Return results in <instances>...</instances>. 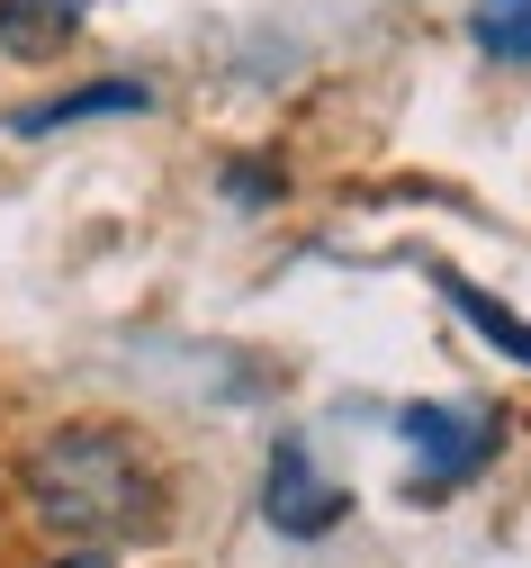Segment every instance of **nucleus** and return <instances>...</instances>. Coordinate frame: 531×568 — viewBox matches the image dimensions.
<instances>
[{"instance_id": "nucleus-1", "label": "nucleus", "mask_w": 531, "mask_h": 568, "mask_svg": "<svg viewBox=\"0 0 531 568\" xmlns=\"http://www.w3.org/2000/svg\"><path fill=\"white\" fill-rule=\"evenodd\" d=\"M28 506L45 532L72 541H126L154 524V469L118 424H63L28 469Z\"/></svg>"}, {"instance_id": "nucleus-2", "label": "nucleus", "mask_w": 531, "mask_h": 568, "mask_svg": "<svg viewBox=\"0 0 531 568\" xmlns=\"http://www.w3.org/2000/svg\"><path fill=\"white\" fill-rule=\"evenodd\" d=\"M397 434L415 443V506H441L450 487H469L496 460V415L487 406H406Z\"/></svg>"}, {"instance_id": "nucleus-3", "label": "nucleus", "mask_w": 531, "mask_h": 568, "mask_svg": "<svg viewBox=\"0 0 531 568\" xmlns=\"http://www.w3.org/2000/svg\"><path fill=\"white\" fill-rule=\"evenodd\" d=\"M262 515H270V532H288V541H316V532H334L343 515H351V496L334 487V478H316V460H307V443H279L270 452V478H262Z\"/></svg>"}, {"instance_id": "nucleus-4", "label": "nucleus", "mask_w": 531, "mask_h": 568, "mask_svg": "<svg viewBox=\"0 0 531 568\" xmlns=\"http://www.w3.org/2000/svg\"><path fill=\"white\" fill-rule=\"evenodd\" d=\"M144 109H154L144 82H82V91H63V100H45V109H19L10 126H19V135H54V126H82V118H144Z\"/></svg>"}, {"instance_id": "nucleus-5", "label": "nucleus", "mask_w": 531, "mask_h": 568, "mask_svg": "<svg viewBox=\"0 0 531 568\" xmlns=\"http://www.w3.org/2000/svg\"><path fill=\"white\" fill-rule=\"evenodd\" d=\"M100 0H0V45L10 54H63Z\"/></svg>"}, {"instance_id": "nucleus-6", "label": "nucleus", "mask_w": 531, "mask_h": 568, "mask_svg": "<svg viewBox=\"0 0 531 568\" xmlns=\"http://www.w3.org/2000/svg\"><path fill=\"white\" fill-rule=\"evenodd\" d=\"M432 280H441V298L460 307V316H469V325H478V334H487L496 352H513V362H531V316H513L504 298H487L478 280H460V271H432Z\"/></svg>"}, {"instance_id": "nucleus-7", "label": "nucleus", "mask_w": 531, "mask_h": 568, "mask_svg": "<svg viewBox=\"0 0 531 568\" xmlns=\"http://www.w3.org/2000/svg\"><path fill=\"white\" fill-rule=\"evenodd\" d=\"M469 37H478L487 63H531V0H478Z\"/></svg>"}, {"instance_id": "nucleus-8", "label": "nucleus", "mask_w": 531, "mask_h": 568, "mask_svg": "<svg viewBox=\"0 0 531 568\" xmlns=\"http://www.w3.org/2000/svg\"><path fill=\"white\" fill-rule=\"evenodd\" d=\"M225 190H235V199H270L279 181H270V172H253V163H235V172H225Z\"/></svg>"}, {"instance_id": "nucleus-9", "label": "nucleus", "mask_w": 531, "mask_h": 568, "mask_svg": "<svg viewBox=\"0 0 531 568\" xmlns=\"http://www.w3.org/2000/svg\"><path fill=\"white\" fill-rule=\"evenodd\" d=\"M54 568H109V559H100V550H72V559H54Z\"/></svg>"}]
</instances>
